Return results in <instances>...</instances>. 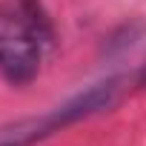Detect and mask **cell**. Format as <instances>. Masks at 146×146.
Listing matches in <instances>:
<instances>
[{
	"label": "cell",
	"instance_id": "6da1fadb",
	"mask_svg": "<svg viewBox=\"0 0 146 146\" xmlns=\"http://www.w3.org/2000/svg\"><path fill=\"white\" fill-rule=\"evenodd\" d=\"M117 95V80H103V83H95L89 86L86 92L75 95L72 100L60 103L57 109H52L49 115H40V117H23V120H15L9 126H0V146H35L37 140L78 123L100 109H106Z\"/></svg>",
	"mask_w": 146,
	"mask_h": 146
},
{
	"label": "cell",
	"instance_id": "7a4b0ae2",
	"mask_svg": "<svg viewBox=\"0 0 146 146\" xmlns=\"http://www.w3.org/2000/svg\"><path fill=\"white\" fill-rule=\"evenodd\" d=\"M40 69L37 29L12 6L0 3V75L9 83H29Z\"/></svg>",
	"mask_w": 146,
	"mask_h": 146
}]
</instances>
